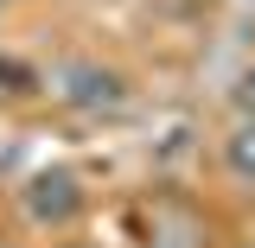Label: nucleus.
Instances as JSON below:
<instances>
[{
  "mask_svg": "<svg viewBox=\"0 0 255 248\" xmlns=\"http://www.w3.org/2000/svg\"><path fill=\"white\" fill-rule=\"evenodd\" d=\"M236 108H243V115H255V64L243 70V83H236Z\"/></svg>",
  "mask_w": 255,
  "mask_h": 248,
  "instance_id": "obj_4",
  "label": "nucleus"
},
{
  "mask_svg": "<svg viewBox=\"0 0 255 248\" xmlns=\"http://www.w3.org/2000/svg\"><path fill=\"white\" fill-rule=\"evenodd\" d=\"M51 89H58V102H70V108H83V115H102V108H122V77L115 70H102V64H58V77H51Z\"/></svg>",
  "mask_w": 255,
  "mask_h": 248,
  "instance_id": "obj_1",
  "label": "nucleus"
},
{
  "mask_svg": "<svg viewBox=\"0 0 255 248\" xmlns=\"http://www.w3.org/2000/svg\"><path fill=\"white\" fill-rule=\"evenodd\" d=\"M223 159H230V172H236L243 185H255V115L236 127L230 140H223Z\"/></svg>",
  "mask_w": 255,
  "mask_h": 248,
  "instance_id": "obj_3",
  "label": "nucleus"
},
{
  "mask_svg": "<svg viewBox=\"0 0 255 248\" xmlns=\"http://www.w3.org/2000/svg\"><path fill=\"white\" fill-rule=\"evenodd\" d=\"M26 210L38 223H51V229H64V223L83 210V191H77V178L70 172H45L38 185H32V197H26Z\"/></svg>",
  "mask_w": 255,
  "mask_h": 248,
  "instance_id": "obj_2",
  "label": "nucleus"
},
{
  "mask_svg": "<svg viewBox=\"0 0 255 248\" xmlns=\"http://www.w3.org/2000/svg\"><path fill=\"white\" fill-rule=\"evenodd\" d=\"M58 248H83V242H58Z\"/></svg>",
  "mask_w": 255,
  "mask_h": 248,
  "instance_id": "obj_5",
  "label": "nucleus"
}]
</instances>
